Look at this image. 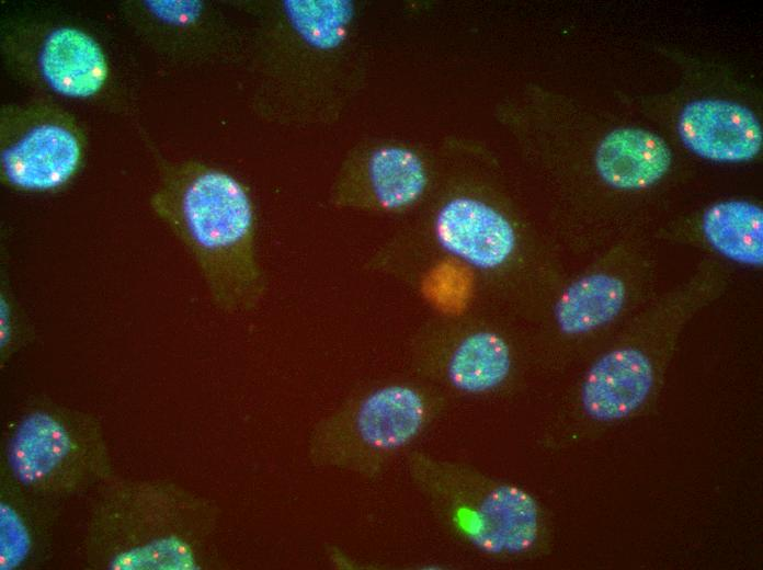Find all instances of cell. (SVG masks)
Here are the masks:
<instances>
[{
  "label": "cell",
  "mask_w": 763,
  "mask_h": 570,
  "mask_svg": "<svg viewBox=\"0 0 763 570\" xmlns=\"http://www.w3.org/2000/svg\"><path fill=\"white\" fill-rule=\"evenodd\" d=\"M195 261L212 301L230 314L255 308L266 277L255 249V216L243 185L204 167L176 172L158 204Z\"/></svg>",
  "instance_id": "obj_1"
},
{
  "label": "cell",
  "mask_w": 763,
  "mask_h": 570,
  "mask_svg": "<svg viewBox=\"0 0 763 570\" xmlns=\"http://www.w3.org/2000/svg\"><path fill=\"white\" fill-rule=\"evenodd\" d=\"M201 505L157 479L112 478L96 490L82 544L94 570H197Z\"/></svg>",
  "instance_id": "obj_2"
},
{
  "label": "cell",
  "mask_w": 763,
  "mask_h": 570,
  "mask_svg": "<svg viewBox=\"0 0 763 570\" xmlns=\"http://www.w3.org/2000/svg\"><path fill=\"white\" fill-rule=\"evenodd\" d=\"M0 468L23 488L60 502L115 477L99 419L55 403L34 404L8 425Z\"/></svg>",
  "instance_id": "obj_3"
},
{
  "label": "cell",
  "mask_w": 763,
  "mask_h": 570,
  "mask_svg": "<svg viewBox=\"0 0 763 570\" xmlns=\"http://www.w3.org/2000/svg\"><path fill=\"white\" fill-rule=\"evenodd\" d=\"M420 479L465 538L490 555L521 554L535 544L539 510L523 489L467 466L421 457Z\"/></svg>",
  "instance_id": "obj_4"
},
{
  "label": "cell",
  "mask_w": 763,
  "mask_h": 570,
  "mask_svg": "<svg viewBox=\"0 0 763 570\" xmlns=\"http://www.w3.org/2000/svg\"><path fill=\"white\" fill-rule=\"evenodd\" d=\"M60 503L0 471V570H34L46 563L53 554Z\"/></svg>",
  "instance_id": "obj_5"
},
{
  "label": "cell",
  "mask_w": 763,
  "mask_h": 570,
  "mask_svg": "<svg viewBox=\"0 0 763 570\" xmlns=\"http://www.w3.org/2000/svg\"><path fill=\"white\" fill-rule=\"evenodd\" d=\"M677 132L692 152L717 162L751 160L762 147V128L755 114L730 101L688 103L680 114Z\"/></svg>",
  "instance_id": "obj_6"
},
{
  "label": "cell",
  "mask_w": 763,
  "mask_h": 570,
  "mask_svg": "<svg viewBox=\"0 0 763 570\" xmlns=\"http://www.w3.org/2000/svg\"><path fill=\"white\" fill-rule=\"evenodd\" d=\"M435 236L445 251L482 270L502 265L516 244L514 229L501 213L481 201L463 196L440 209Z\"/></svg>",
  "instance_id": "obj_7"
},
{
  "label": "cell",
  "mask_w": 763,
  "mask_h": 570,
  "mask_svg": "<svg viewBox=\"0 0 763 570\" xmlns=\"http://www.w3.org/2000/svg\"><path fill=\"white\" fill-rule=\"evenodd\" d=\"M652 385L649 358L634 347L617 349L589 369L581 388V402L592 419L615 421L639 408Z\"/></svg>",
  "instance_id": "obj_8"
},
{
  "label": "cell",
  "mask_w": 763,
  "mask_h": 570,
  "mask_svg": "<svg viewBox=\"0 0 763 570\" xmlns=\"http://www.w3.org/2000/svg\"><path fill=\"white\" fill-rule=\"evenodd\" d=\"M80 146L75 135L57 125L29 130L1 152L5 179L23 190L44 191L60 186L76 171Z\"/></svg>",
  "instance_id": "obj_9"
},
{
  "label": "cell",
  "mask_w": 763,
  "mask_h": 570,
  "mask_svg": "<svg viewBox=\"0 0 763 570\" xmlns=\"http://www.w3.org/2000/svg\"><path fill=\"white\" fill-rule=\"evenodd\" d=\"M672 155L667 142L642 128L623 127L607 134L595 152L599 175L619 190H641L669 170Z\"/></svg>",
  "instance_id": "obj_10"
},
{
  "label": "cell",
  "mask_w": 763,
  "mask_h": 570,
  "mask_svg": "<svg viewBox=\"0 0 763 570\" xmlns=\"http://www.w3.org/2000/svg\"><path fill=\"white\" fill-rule=\"evenodd\" d=\"M425 415V403L419 391L406 385H389L362 399L354 423L366 446L388 452L409 443L422 429Z\"/></svg>",
  "instance_id": "obj_11"
},
{
  "label": "cell",
  "mask_w": 763,
  "mask_h": 570,
  "mask_svg": "<svg viewBox=\"0 0 763 570\" xmlns=\"http://www.w3.org/2000/svg\"><path fill=\"white\" fill-rule=\"evenodd\" d=\"M39 68L53 90L73 98L96 93L107 76L100 46L86 33L71 27L54 30L46 37Z\"/></svg>",
  "instance_id": "obj_12"
},
{
  "label": "cell",
  "mask_w": 763,
  "mask_h": 570,
  "mask_svg": "<svg viewBox=\"0 0 763 570\" xmlns=\"http://www.w3.org/2000/svg\"><path fill=\"white\" fill-rule=\"evenodd\" d=\"M364 181L368 200L387 212L402 210L414 204L428 184L422 159L399 145L375 148L367 156Z\"/></svg>",
  "instance_id": "obj_13"
},
{
  "label": "cell",
  "mask_w": 763,
  "mask_h": 570,
  "mask_svg": "<svg viewBox=\"0 0 763 570\" xmlns=\"http://www.w3.org/2000/svg\"><path fill=\"white\" fill-rule=\"evenodd\" d=\"M626 299L625 284L604 273L583 276L570 284L555 307L556 322L566 334H582L613 320Z\"/></svg>",
  "instance_id": "obj_14"
},
{
  "label": "cell",
  "mask_w": 763,
  "mask_h": 570,
  "mask_svg": "<svg viewBox=\"0 0 763 570\" xmlns=\"http://www.w3.org/2000/svg\"><path fill=\"white\" fill-rule=\"evenodd\" d=\"M708 242L726 258L752 266L763 262V212L745 201L710 206L703 217Z\"/></svg>",
  "instance_id": "obj_15"
},
{
  "label": "cell",
  "mask_w": 763,
  "mask_h": 570,
  "mask_svg": "<svg viewBox=\"0 0 763 570\" xmlns=\"http://www.w3.org/2000/svg\"><path fill=\"white\" fill-rule=\"evenodd\" d=\"M511 353L499 334L479 331L469 334L454 350L447 375L451 383L466 392H483L500 385L509 375Z\"/></svg>",
  "instance_id": "obj_16"
},
{
  "label": "cell",
  "mask_w": 763,
  "mask_h": 570,
  "mask_svg": "<svg viewBox=\"0 0 763 570\" xmlns=\"http://www.w3.org/2000/svg\"><path fill=\"white\" fill-rule=\"evenodd\" d=\"M33 339V330L16 314L3 295L0 301V363L1 366L25 347Z\"/></svg>",
  "instance_id": "obj_17"
},
{
  "label": "cell",
  "mask_w": 763,
  "mask_h": 570,
  "mask_svg": "<svg viewBox=\"0 0 763 570\" xmlns=\"http://www.w3.org/2000/svg\"><path fill=\"white\" fill-rule=\"evenodd\" d=\"M149 10L166 23L186 26L201 16L203 4L200 1H146Z\"/></svg>",
  "instance_id": "obj_18"
}]
</instances>
